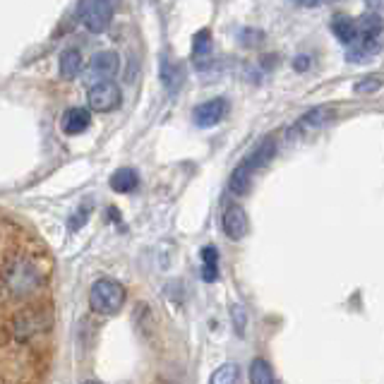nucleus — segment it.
I'll return each mask as SVG.
<instances>
[{
    "instance_id": "7",
    "label": "nucleus",
    "mask_w": 384,
    "mask_h": 384,
    "mask_svg": "<svg viewBox=\"0 0 384 384\" xmlns=\"http://www.w3.org/2000/svg\"><path fill=\"white\" fill-rule=\"evenodd\" d=\"M121 62H118V55L111 53V51H102L97 53L89 62V72L94 77H99V82H111L113 75L118 72Z\"/></svg>"
},
{
    "instance_id": "4",
    "label": "nucleus",
    "mask_w": 384,
    "mask_h": 384,
    "mask_svg": "<svg viewBox=\"0 0 384 384\" xmlns=\"http://www.w3.org/2000/svg\"><path fill=\"white\" fill-rule=\"evenodd\" d=\"M87 102H89V109L94 113L116 111L121 106V89H118L116 82H97L94 87H89Z\"/></svg>"
},
{
    "instance_id": "5",
    "label": "nucleus",
    "mask_w": 384,
    "mask_h": 384,
    "mask_svg": "<svg viewBox=\"0 0 384 384\" xmlns=\"http://www.w3.org/2000/svg\"><path fill=\"white\" fill-rule=\"evenodd\" d=\"M229 113V102L226 99H212V102H204L194 109V125L197 128H214L226 118Z\"/></svg>"
},
{
    "instance_id": "18",
    "label": "nucleus",
    "mask_w": 384,
    "mask_h": 384,
    "mask_svg": "<svg viewBox=\"0 0 384 384\" xmlns=\"http://www.w3.org/2000/svg\"><path fill=\"white\" fill-rule=\"evenodd\" d=\"M293 67H295L298 72H303L305 67H310V55H300V58H295Z\"/></svg>"
},
{
    "instance_id": "10",
    "label": "nucleus",
    "mask_w": 384,
    "mask_h": 384,
    "mask_svg": "<svg viewBox=\"0 0 384 384\" xmlns=\"http://www.w3.org/2000/svg\"><path fill=\"white\" fill-rule=\"evenodd\" d=\"M82 65H84V60H82V53L77 48H67V51L60 53L58 70L62 79H75L82 72Z\"/></svg>"
},
{
    "instance_id": "1",
    "label": "nucleus",
    "mask_w": 384,
    "mask_h": 384,
    "mask_svg": "<svg viewBox=\"0 0 384 384\" xmlns=\"http://www.w3.org/2000/svg\"><path fill=\"white\" fill-rule=\"evenodd\" d=\"M55 293L46 245L0 212V384H48Z\"/></svg>"
},
{
    "instance_id": "11",
    "label": "nucleus",
    "mask_w": 384,
    "mask_h": 384,
    "mask_svg": "<svg viewBox=\"0 0 384 384\" xmlns=\"http://www.w3.org/2000/svg\"><path fill=\"white\" fill-rule=\"evenodd\" d=\"M331 31L339 41L346 43V46H353L358 39V24L353 20H349L346 15H336L331 20Z\"/></svg>"
},
{
    "instance_id": "20",
    "label": "nucleus",
    "mask_w": 384,
    "mask_h": 384,
    "mask_svg": "<svg viewBox=\"0 0 384 384\" xmlns=\"http://www.w3.org/2000/svg\"><path fill=\"white\" fill-rule=\"evenodd\" d=\"M84 384H99V382H84Z\"/></svg>"
},
{
    "instance_id": "19",
    "label": "nucleus",
    "mask_w": 384,
    "mask_h": 384,
    "mask_svg": "<svg viewBox=\"0 0 384 384\" xmlns=\"http://www.w3.org/2000/svg\"><path fill=\"white\" fill-rule=\"evenodd\" d=\"M365 89H368V92H370V89H380V82L375 79V82H361V84H356V92H358V94L365 92Z\"/></svg>"
},
{
    "instance_id": "3",
    "label": "nucleus",
    "mask_w": 384,
    "mask_h": 384,
    "mask_svg": "<svg viewBox=\"0 0 384 384\" xmlns=\"http://www.w3.org/2000/svg\"><path fill=\"white\" fill-rule=\"evenodd\" d=\"M113 3L106 0H97V3H82L79 5V20L87 29L94 34H102L109 29V24L113 22Z\"/></svg>"
},
{
    "instance_id": "14",
    "label": "nucleus",
    "mask_w": 384,
    "mask_h": 384,
    "mask_svg": "<svg viewBox=\"0 0 384 384\" xmlns=\"http://www.w3.org/2000/svg\"><path fill=\"white\" fill-rule=\"evenodd\" d=\"M209 384H238V365L226 363L219 370H214L209 377Z\"/></svg>"
},
{
    "instance_id": "17",
    "label": "nucleus",
    "mask_w": 384,
    "mask_h": 384,
    "mask_svg": "<svg viewBox=\"0 0 384 384\" xmlns=\"http://www.w3.org/2000/svg\"><path fill=\"white\" fill-rule=\"evenodd\" d=\"M202 267H216V262H219V253H216V248H212V245H207V248L202 250Z\"/></svg>"
},
{
    "instance_id": "2",
    "label": "nucleus",
    "mask_w": 384,
    "mask_h": 384,
    "mask_svg": "<svg viewBox=\"0 0 384 384\" xmlns=\"http://www.w3.org/2000/svg\"><path fill=\"white\" fill-rule=\"evenodd\" d=\"M125 298H128L125 286L113 279H99L89 288V305L99 314H116L125 305Z\"/></svg>"
},
{
    "instance_id": "6",
    "label": "nucleus",
    "mask_w": 384,
    "mask_h": 384,
    "mask_svg": "<svg viewBox=\"0 0 384 384\" xmlns=\"http://www.w3.org/2000/svg\"><path fill=\"white\" fill-rule=\"evenodd\" d=\"M221 226H224V233L231 238V241H241V238L248 236V214H245L243 207L238 204H231L229 209L224 212L221 216Z\"/></svg>"
},
{
    "instance_id": "8",
    "label": "nucleus",
    "mask_w": 384,
    "mask_h": 384,
    "mask_svg": "<svg viewBox=\"0 0 384 384\" xmlns=\"http://www.w3.org/2000/svg\"><path fill=\"white\" fill-rule=\"evenodd\" d=\"M253 171H255V168L250 166V161H248V159L238 163V168H236V171H233L231 180H229V185H231V192H233V194H238V197L248 194L250 185H253Z\"/></svg>"
},
{
    "instance_id": "15",
    "label": "nucleus",
    "mask_w": 384,
    "mask_h": 384,
    "mask_svg": "<svg viewBox=\"0 0 384 384\" xmlns=\"http://www.w3.org/2000/svg\"><path fill=\"white\" fill-rule=\"evenodd\" d=\"M212 51V36H209V31L202 29V31H197L194 34V39H192V58H207Z\"/></svg>"
},
{
    "instance_id": "12",
    "label": "nucleus",
    "mask_w": 384,
    "mask_h": 384,
    "mask_svg": "<svg viewBox=\"0 0 384 384\" xmlns=\"http://www.w3.org/2000/svg\"><path fill=\"white\" fill-rule=\"evenodd\" d=\"M137 185H140V175L132 171V168H121V171L111 175V187L116 192L128 194L132 190H137Z\"/></svg>"
},
{
    "instance_id": "16",
    "label": "nucleus",
    "mask_w": 384,
    "mask_h": 384,
    "mask_svg": "<svg viewBox=\"0 0 384 384\" xmlns=\"http://www.w3.org/2000/svg\"><path fill=\"white\" fill-rule=\"evenodd\" d=\"M329 118H331V111L317 109V111L307 113L303 121H300V125H303V128H317V125H324L327 121H329Z\"/></svg>"
},
{
    "instance_id": "13",
    "label": "nucleus",
    "mask_w": 384,
    "mask_h": 384,
    "mask_svg": "<svg viewBox=\"0 0 384 384\" xmlns=\"http://www.w3.org/2000/svg\"><path fill=\"white\" fill-rule=\"evenodd\" d=\"M250 384H276L274 370L264 358H255L250 363Z\"/></svg>"
},
{
    "instance_id": "9",
    "label": "nucleus",
    "mask_w": 384,
    "mask_h": 384,
    "mask_svg": "<svg viewBox=\"0 0 384 384\" xmlns=\"http://www.w3.org/2000/svg\"><path fill=\"white\" fill-rule=\"evenodd\" d=\"M92 125V113L87 109H70L62 116V130L65 135H79Z\"/></svg>"
}]
</instances>
